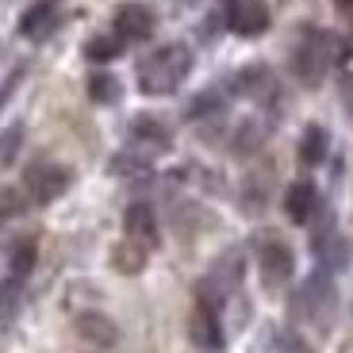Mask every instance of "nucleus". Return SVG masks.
<instances>
[{"label": "nucleus", "mask_w": 353, "mask_h": 353, "mask_svg": "<svg viewBox=\"0 0 353 353\" xmlns=\"http://www.w3.org/2000/svg\"><path fill=\"white\" fill-rule=\"evenodd\" d=\"M192 338H196V345H203V350H219V345H223L219 319H215V311L208 307V303L192 315Z\"/></svg>", "instance_id": "obj_8"}, {"label": "nucleus", "mask_w": 353, "mask_h": 353, "mask_svg": "<svg viewBox=\"0 0 353 353\" xmlns=\"http://www.w3.org/2000/svg\"><path fill=\"white\" fill-rule=\"evenodd\" d=\"M115 31L119 39H146L154 31V12L146 4H123L115 12Z\"/></svg>", "instance_id": "obj_5"}, {"label": "nucleus", "mask_w": 353, "mask_h": 353, "mask_svg": "<svg viewBox=\"0 0 353 353\" xmlns=\"http://www.w3.org/2000/svg\"><path fill=\"white\" fill-rule=\"evenodd\" d=\"M188 70H192V50H188L185 43L158 46V50L139 65V88L146 97H165V92H173V88L188 77Z\"/></svg>", "instance_id": "obj_1"}, {"label": "nucleus", "mask_w": 353, "mask_h": 353, "mask_svg": "<svg viewBox=\"0 0 353 353\" xmlns=\"http://www.w3.org/2000/svg\"><path fill=\"white\" fill-rule=\"evenodd\" d=\"M127 234H131V239H142L146 246H154V242H158L154 212L146 208V203H131V208H127Z\"/></svg>", "instance_id": "obj_9"}, {"label": "nucleus", "mask_w": 353, "mask_h": 353, "mask_svg": "<svg viewBox=\"0 0 353 353\" xmlns=\"http://www.w3.org/2000/svg\"><path fill=\"white\" fill-rule=\"evenodd\" d=\"M65 185H70V173H65L62 165H50V161H43V165H35L27 173V188H31V196H35L39 203L58 200V196L65 192Z\"/></svg>", "instance_id": "obj_2"}, {"label": "nucleus", "mask_w": 353, "mask_h": 353, "mask_svg": "<svg viewBox=\"0 0 353 353\" xmlns=\"http://www.w3.org/2000/svg\"><path fill=\"white\" fill-rule=\"evenodd\" d=\"M257 261H261L265 284H284L292 276V250L284 246V242H265Z\"/></svg>", "instance_id": "obj_4"}, {"label": "nucleus", "mask_w": 353, "mask_h": 353, "mask_svg": "<svg viewBox=\"0 0 353 353\" xmlns=\"http://www.w3.org/2000/svg\"><path fill=\"white\" fill-rule=\"evenodd\" d=\"M119 81L112 77V73H92L88 77V97H92V104H115L119 100Z\"/></svg>", "instance_id": "obj_11"}, {"label": "nucleus", "mask_w": 353, "mask_h": 353, "mask_svg": "<svg viewBox=\"0 0 353 353\" xmlns=\"http://www.w3.org/2000/svg\"><path fill=\"white\" fill-rule=\"evenodd\" d=\"M315 203H319L315 185H307V181H296V185L288 188V196H284V212H288L292 223H307L311 212H315Z\"/></svg>", "instance_id": "obj_6"}, {"label": "nucleus", "mask_w": 353, "mask_h": 353, "mask_svg": "<svg viewBox=\"0 0 353 353\" xmlns=\"http://www.w3.org/2000/svg\"><path fill=\"white\" fill-rule=\"evenodd\" d=\"M342 4H353V0H342Z\"/></svg>", "instance_id": "obj_18"}, {"label": "nucleus", "mask_w": 353, "mask_h": 353, "mask_svg": "<svg viewBox=\"0 0 353 353\" xmlns=\"http://www.w3.org/2000/svg\"><path fill=\"white\" fill-rule=\"evenodd\" d=\"M19 146H23V127L12 123L8 131H0V169L12 165V158L19 154Z\"/></svg>", "instance_id": "obj_14"}, {"label": "nucleus", "mask_w": 353, "mask_h": 353, "mask_svg": "<svg viewBox=\"0 0 353 353\" xmlns=\"http://www.w3.org/2000/svg\"><path fill=\"white\" fill-rule=\"evenodd\" d=\"M31 265H35V246H31V242H19L16 254H12V273L8 276H19V281H23V276L31 273Z\"/></svg>", "instance_id": "obj_15"}, {"label": "nucleus", "mask_w": 353, "mask_h": 353, "mask_svg": "<svg viewBox=\"0 0 353 353\" xmlns=\"http://www.w3.org/2000/svg\"><path fill=\"white\" fill-rule=\"evenodd\" d=\"M19 276H8V281L0 284V319H8L16 311V300H19Z\"/></svg>", "instance_id": "obj_16"}, {"label": "nucleus", "mask_w": 353, "mask_h": 353, "mask_svg": "<svg viewBox=\"0 0 353 353\" xmlns=\"http://www.w3.org/2000/svg\"><path fill=\"white\" fill-rule=\"evenodd\" d=\"M327 146H330V134L323 127H307L300 139V161L303 165H319V161L327 158Z\"/></svg>", "instance_id": "obj_10"}, {"label": "nucleus", "mask_w": 353, "mask_h": 353, "mask_svg": "<svg viewBox=\"0 0 353 353\" xmlns=\"http://www.w3.org/2000/svg\"><path fill=\"white\" fill-rule=\"evenodd\" d=\"M131 134H134V139H146V142H154V146H169V131L158 123V119H150V115H142V119H134Z\"/></svg>", "instance_id": "obj_13"}, {"label": "nucleus", "mask_w": 353, "mask_h": 353, "mask_svg": "<svg viewBox=\"0 0 353 353\" xmlns=\"http://www.w3.org/2000/svg\"><path fill=\"white\" fill-rule=\"evenodd\" d=\"M54 16H58L54 0H39V4H31V8L23 12V19H19V31H23L27 39H43L46 31L54 27Z\"/></svg>", "instance_id": "obj_7"}, {"label": "nucleus", "mask_w": 353, "mask_h": 353, "mask_svg": "<svg viewBox=\"0 0 353 353\" xmlns=\"http://www.w3.org/2000/svg\"><path fill=\"white\" fill-rule=\"evenodd\" d=\"M227 23L239 35H261L265 27H269V8H265L261 0H230Z\"/></svg>", "instance_id": "obj_3"}, {"label": "nucleus", "mask_w": 353, "mask_h": 353, "mask_svg": "<svg viewBox=\"0 0 353 353\" xmlns=\"http://www.w3.org/2000/svg\"><path fill=\"white\" fill-rule=\"evenodd\" d=\"M119 50H123V39L119 35H97L92 43L85 46V54L92 58V62H112Z\"/></svg>", "instance_id": "obj_12"}, {"label": "nucleus", "mask_w": 353, "mask_h": 353, "mask_svg": "<svg viewBox=\"0 0 353 353\" xmlns=\"http://www.w3.org/2000/svg\"><path fill=\"white\" fill-rule=\"evenodd\" d=\"M215 108H219V97H215V92H203V97L188 108V119H200L203 112H215Z\"/></svg>", "instance_id": "obj_17"}]
</instances>
